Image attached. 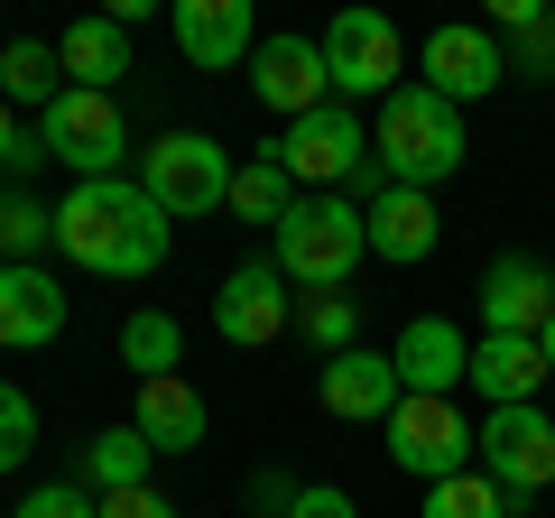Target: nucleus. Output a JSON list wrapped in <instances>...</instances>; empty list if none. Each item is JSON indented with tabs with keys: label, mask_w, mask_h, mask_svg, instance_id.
Listing matches in <instances>:
<instances>
[{
	"label": "nucleus",
	"mask_w": 555,
	"mask_h": 518,
	"mask_svg": "<svg viewBox=\"0 0 555 518\" xmlns=\"http://www.w3.org/2000/svg\"><path fill=\"white\" fill-rule=\"evenodd\" d=\"M167 241H177V222L149 204L139 177H93L56 204V250L93 279H149V269H167Z\"/></svg>",
	"instance_id": "f257e3e1"
},
{
	"label": "nucleus",
	"mask_w": 555,
	"mask_h": 518,
	"mask_svg": "<svg viewBox=\"0 0 555 518\" xmlns=\"http://www.w3.org/2000/svg\"><path fill=\"white\" fill-rule=\"evenodd\" d=\"M269 259L297 297H343L352 269L371 259V222H361L352 195H297V213L269 232Z\"/></svg>",
	"instance_id": "f03ea898"
},
{
	"label": "nucleus",
	"mask_w": 555,
	"mask_h": 518,
	"mask_svg": "<svg viewBox=\"0 0 555 518\" xmlns=\"http://www.w3.org/2000/svg\"><path fill=\"white\" fill-rule=\"evenodd\" d=\"M463 112L444 93H426V83H398L389 102H379V130H371V158L389 167V185H416V195H436L444 177L463 167Z\"/></svg>",
	"instance_id": "7ed1b4c3"
},
{
	"label": "nucleus",
	"mask_w": 555,
	"mask_h": 518,
	"mask_svg": "<svg viewBox=\"0 0 555 518\" xmlns=\"http://www.w3.org/2000/svg\"><path fill=\"white\" fill-rule=\"evenodd\" d=\"M139 185H149V204L167 222H204V213L232 204V158L204 130H158V140L139 148Z\"/></svg>",
	"instance_id": "20e7f679"
},
{
	"label": "nucleus",
	"mask_w": 555,
	"mask_h": 518,
	"mask_svg": "<svg viewBox=\"0 0 555 518\" xmlns=\"http://www.w3.org/2000/svg\"><path fill=\"white\" fill-rule=\"evenodd\" d=\"M259 158H278L287 177H297V195H343V185L371 167V130H361L352 102H315L306 120H287Z\"/></svg>",
	"instance_id": "39448f33"
},
{
	"label": "nucleus",
	"mask_w": 555,
	"mask_h": 518,
	"mask_svg": "<svg viewBox=\"0 0 555 518\" xmlns=\"http://www.w3.org/2000/svg\"><path fill=\"white\" fill-rule=\"evenodd\" d=\"M38 148L75 167V185H93V177H120V158H130V120H120L112 93H75V83H65V93L38 112Z\"/></svg>",
	"instance_id": "423d86ee"
},
{
	"label": "nucleus",
	"mask_w": 555,
	"mask_h": 518,
	"mask_svg": "<svg viewBox=\"0 0 555 518\" xmlns=\"http://www.w3.org/2000/svg\"><path fill=\"white\" fill-rule=\"evenodd\" d=\"M473 454H481V426H463V399H398L389 407V463L416 472L426 491L473 472Z\"/></svg>",
	"instance_id": "0eeeda50"
},
{
	"label": "nucleus",
	"mask_w": 555,
	"mask_h": 518,
	"mask_svg": "<svg viewBox=\"0 0 555 518\" xmlns=\"http://www.w3.org/2000/svg\"><path fill=\"white\" fill-rule=\"evenodd\" d=\"M324 75H334V102H352V93L389 102L398 83H408V38H398L379 10H334V20H324Z\"/></svg>",
	"instance_id": "6e6552de"
},
{
	"label": "nucleus",
	"mask_w": 555,
	"mask_h": 518,
	"mask_svg": "<svg viewBox=\"0 0 555 518\" xmlns=\"http://www.w3.org/2000/svg\"><path fill=\"white\" fill-rule=\"evenodd\" d=\"M481 481H491L500 500H518V509H528L537 491H546L555 481V417L546 407H491V417H481Z\"/></svg>",
	"instance_id": "1a4fd4ad"
},
{
	"label": "nucleus",
	"mask_w": 555,
	"mask_h": 518,
	"mask_svg": "<svg viewBox=\"0 0 555 518\" xmlns=\"http://www.w3.org/2000/svg\"><path fill=\"white\" fill-rule=\"evenodd\" d=\"M416 83L426 93H444L463 112V102H491L500 83H509V47L491 38V28H463V20H444L436 38L416 47Z\"/></svg>",
	"instance_id": "9d476101"
},
{
	"label": "nucleus",
	"mask_w": 555,
	"mask_h": 518,
	"mask_svg": "<svg viewBox=\"0 0 555 518\" xmlns=\"http://www.w3.org/2000/svg\"><path fill=\"white\" fill-rule=\"evenodd\" d=\"M297 324V287L278 279V259H241L232 279L214 287V334L232 342V352H259V342H278Z\"/></svg>",
	"instance_id": "9b49d317"
},
{
	"label": "nucleus",
	"mask_w": 555,
	"mask_h": 518,
	"mask_svg": "<svg viewBox=\"0 0 555 518\" xmlns=\"http://www.w3.org/2000/svg\"><path fill=\"white\" fill-rule=\"evenodd\" d=\"M250 93L269 102L278 120H306L315 102H334L324 38H306V28H278V38H259V47H250Z\"/></svg>",
	"instance_id": "f8f14e48"
},
{
	"label": "nucleus",
	"mask_w": 555,
	"mask_h": 518,
	"mask_svg": "<svg viewBox=\"0 0 555 518\" xmlns=\"http://www.w3.org/2000/svg\"><path fill=\"white\" fill-rule=\"evenodd\" d=\"M481 334H518V342H537L546 334V315H555V269L537 250H500L491 269H481Z\"/></svg>",
	"instance_id": "ddd939ff"
},
{
	"label": "nucleus",
	"mask_w": 555,
	"mask_h": 518,
	"mask_svg": "<svg viewBox=\"0 0 555 518\" xmlns=\"http://www.w3.org/2000/svg\"><path fill=\"white\" fill-rule=\"evenodd\" d=\"M389 371H398L408 399H454V389H473V342L444 315H408L398 342H389Z\"/></svg>",
	"instance_id": "4468645a"
},
{
	"label": "nucleus",
	"mask_w": 555,
	"mask_h": 518,
	"mask_svg": "<svg viewBox=\"0 0 555 518\" xmlns=\"http://www.w3.org/2000/svg\"><path fill=\"white\" fill-rule=\"evenodd\" d=\"M167 38H177V56L195 75H232V65H250L259 20H250V0H177L167 10Z\"/></svg>",
	"instance_id": "2eb2a0df"
},
{
	"label": "nucleus",
	"mask_w": 555,
	"mask_h": 518,
	"mask_svg": "<svg viewBox=\"0 0 555 518\" xmlns=\"http://www.w3.org/2000/svg\"><path fill=\"white\" fill-rule=\"evenodd\" d=\"M315 399H324V417H343V426H389V407L408 399V389H398L389 352H334L315 371Z\"/></svg>",
	"instance_id": "dca6fc26"
},
{
	"label": "nucleus",
	"mask_w": 555,
	"mask_h": 518,
	"mask_svg": "<svg viewBox=\"0 0 555 518\" xmlns=\"http://www.w3.org/2000/svg\"><path fill=\"white\" fill-rule=\"evenodd\" d=\"M130 426L149 436V454H195L204 426H214V407H204L195 379H139V399H130Z\"/></svg>",
	"instance_id": "f3484780"
},
{
	"label": "nucleus",
	"mask_w": 555,
	"mask_h": 518,
	"mask_svg": "<svg viewBox=\"0 0 555 518\" xmlns=\"http://www.w3.org/2000/svg\"><path fill=\"white\" fill-rule=\"evenodd\" d=\"M361 222H371V259H389V269H416V259H436V241H444L436 195H416V185H389L379 204H361Z\"/></svg>",
	"instance_id": "a211bd4d"
},
{
	"label": "nucleus",
	"mask_w": 555,
	"mask_h": 518,
	"mask_svg": "<svg viewBox=\"0 0 555 518\" xmlns=\"http://www.w3.org/2000/svg\"><path fill=\"white\" fill-rule=\"evenodd\" d=\"M537 379L546 371V342H518V334H473V389L491 407H537Z\"/></svg>",
	"instance_id": "6ab92c4d"
},
{
	"label": "nucleus",
	"mask_w": 555,
	"mask_h": 518,
	"mask_svg": "<svg viewBox=\"0 0 555 518\" xmlns=\"http://www.w3.org/2000/svg\"><path fill=\"white\" fill-rule=\"evenodd\" d=\"M65 334V287L47 269H0V342L10 352H38Z\"/></svg>",
	"instance_id": "aec40b11"
},
{
	"label": "nucleus",
	"mask_w": 555,
	"mask_h": 518,
	"mask_svg": "<svg viewBox=\"0 0 555 518\" xmlns=\"http://www.w3.org/2000/svg\"><path fill=\"white\" fill-rule=\"evenodd\" d=\"M56 65H65L75 93H112V83L130 75V28H120L112 10H93V20H75V28L56 38Z\"/></svg>",
	"instance_id": "412c9836"
},
{
	"label": "nucleus",
	"mask_w": 555,
	"mask_h": 518,
	"mask_svg": "<svg viewBox=\"0 0 555 518\" xmlns=\"http://www.w3.org/2000/svg\"><path fill=\"white\" fill-rule=\"evenodd\" d=\"M491 38H509V75L518 83H555V10L546 0H500Z\"/></svg>",
	"instance_id": "4be33fe9"
},
{
	"label": "nucleus",
	"mask_w": 555,
	"mask_h": 518,
	"mask_svg": "<svg viewBox=\"0 0 555 518\" xmlns=\"http://www.w3.org/2000/svg\"><path fill=\"white\" fill-rule=\"evenodd\" d=\"M56 93H65L56 38H10L0 47V102H10V112H47Z\"/></svg>",
	"instance_id": "5701e85b"
},
{
	"label": "nucleus",
	"mask_w": 555,
	"mask_h": 518,
	"mask_svg": "<svg viewBox=\"0 0 555 518\" xmlns=\"http://www.w3.org/2000/svg\"><path fill=\"white\" fill-rule=\"evenodd\" d=\"M149 436H139V426H112V436H93L83 444V491L93 500H120V491H149Z\"/></svg>",
	"instance_id": "b1692460"
},
{
	"label": "nucleus",
	"mask_w": 555,
	"mask_h": 518,
	"mask_svg": "<svg viewBox=\"0 0 555 518\" xmlns=\"http://www.w3.org/2000/svg\"><path fill=\"white\" fill-rule=\"evenodd\" d=\"M222 213H232V222H259V232H278V222L297 213V177H287L278 158H241V167H232V204H222Z\"/></svg>",
	"instance_id": "393cba45"
},
{
	"label": "nucleus",
	"mask_w": 555,
	"mask_h": 518,
	"mask_svg": "<svg viewBox=\"0 0 555 518\" xmlns=\"http://www.w3.org/2000/svg\"><path fill=\"white\" fill-rule=\"evenodd\" d=\"M120 361H130L139 379H177V361H185V324L158 315V306H139V315L120 324Z\"/></svg>",
	"instance_id": "a878e982"
},
{
	"label": "nucleus",
	"mask_w": 555,
	"mask_h": 518,
	"mask_svg": "<svg viewBox=\"0 0 555 518\" xmlns=\"http://www.w3.org/2000/svg\"><path fill=\"white\" fill-rule=\"evenodd\" d=\"M56 241V204H38L28 185L0 195V269H38V250Z\"/></svg>",
	"instance_id": "bb28decb"
},
{
	"label": "nucleus",
	"mask_w": 555,
	"mask_h": 518,
	"mask_svg": "<svg viewBox=\"0 0 555 518\" xmlns=\"http://www.w3.org/2000/svg\"><path fill=\"white\" fill-rule=\"evenodd\" d=\"M297 334L315 342L324 361H334V352H361V297H297Z\"/></svg>",
	"instance_id": "cd10ccee"
},
{
	"label": "nucleus",
	"mask_w": 555,
	"mask_h": 518,
	"mask_svg": "<svg viewBox=\"0 0 555 518\" xmlns=\"http://www.w3.org/2000/svg\"><path fill=\"white\" fill-rule=\"evenodd\" d=\"M416 518H518V500H500L481 472H454V481L426 491V509H416Z\"/></svg>",
	"instance_id": "c85d7f7f"
},
{
	"label": "nucleus",
	"mask_w": 555,
	"mask_h": 518,
	"mask_svg": "<svg viewBox=\"0 0 555 518\" xmlns=\"http://www.w3.org/2000/svg\"><path fill=\"white\" fill-rule=\"evenodd\" d=\"M28 454H38V399L20 379H0V472H20Z\"/></svg>",
	"instance_id": "c756f323"
},
{
	"label": "nucleus",
	"mask_w": 555,
	"mask_h": 518,
	"mask_svg": "<svg viewBox=\"0 0 555 518\" xmlns=\"http://www.w3.org/2000/svg\"><path fill=\"white\" fill-rule=\"evenodd\" d=\"M20 518H102V500L83 491V481H47V491L20 500Z\"/></svg>",
	"instance_id": "7c9ffc66"
},
{
	"label": "nucleus",
	"mask_w": 555,
	"mask_h": 518,
	"mask_svg": "<svg viewBox=\"0 0 555 518\" xmlns=\"http://www.w3.org/2000/svg\"><path fill=\"white\" fill-rule=\"evenodd\" d=\"M38 158H47V148H38V130H28V120L10 112V102H0V167H20V177H28Z\"/></svg>",
	"instance_id": "2f4dec72"
},
{
	"label": "nucleus",
	"mask_w": 555,
	"mask_h": 518,
	"mask_svg": "<svg viewBox=\"0 0 555 518\" xmlns=\"http://www.w3.org/2000/svg\"><path fill=\"white\" fill-rule=\"evenodd\" d=\"M287 518H361V500H352V491H334V481H306Z\"/></svg>",
	"instance_id": "473e14b6"
},
{
	"label": "nucleus",
	"mask_w": 555,
	"mask_h": 518,
	"mask_svg": "<svg viewBox=\"0 0 555 518\" xmlns=\"http://www.w3.org/2000/svg\"><path fill=\"white\" fill-rule=\"evenodd\" d=\"M297 491H306V481H287V472H259V481H250V518H287V509H297Z\"/></svg>",
	"instance_id": "72a5a7b5"
},
{
	"label": "nucleus",
	"mask_w": 555,
	"mask_h": 518,
	"mask_svg": "<svg viewBox=\"0 0 555 518\" xmlns=\"http://www.w3.org/2000/svg\"><path fill=\"white\" fill-rule=\"evenodd\" d=\"M102 518H177V509H167V491H120L102 500Z\"/></svg>",
	"instance_id": "f704fd0d"
},
{
	"label": "nucleus",
	"mask_w": 555,
	"mask_h": 518,
	"mask_svg": "<svg viewBox=\"0 0 555 518\" xmlns=\"http://www.w3.org/2000/svg\"><path fill=\"white\" fill-rule=\"evenodd\" d=\"M537 342H546V371H555V315H546V334H537Z\"/></svg>",
	"instance_id": "c9c22d12"
},
{
	"label": "nucleus",
	"mask_w": 555,
	"mask_h": 518,
	"mask_svg": "<svg viewBox=\"0 0 555 518\" xmlns=\"http://www.w3.org/2000/svg\"><path fill=\"white\" fill-rule=\"evenodd\" d=\"M546 417H555V407H546Z\"/></svg>",
	"instance_id": "e433bc0d"
}]
</instances>
